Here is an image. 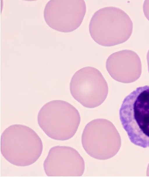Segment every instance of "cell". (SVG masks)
I'll return each instance as SVG.
<instances>
[{
  "label": "cell",
  "instance_id": "6da1fadb",
  "mask_svg": "<svg viewBox=\"0 0 149 177\" xmlns=\"http://www.w3.org/2000/svg\"><path fill=\"white\" fill-rule=\"evenodd\" d=\"M119 116L131 142L149 147V85L138 87L125 97Z\"/></svg>",
  "mask_w": 149,
  "mask_h": 177
},
{
  "label": "cell",
  "instance_id": "7a4b0ae2",
  "mask_svg": "<svg viewBox=\"0 0 149 177\" xmlns=\"http://www.w3.org/2000/svg\"><path fill=\"white\" fill-rule=\"evenodd\" d=\"M42 150L41 139L27 126L13 125L1 134V154L6 160L16 166H26L33 164L40 157Z\"/></svg>",
  "mask_w": 149,
  "mask_h": 177
},
{
  "label": "cell",
  "instance_id": "3957f363",
  "mask_svg": "<svg viewBox=\"0 0 149 177\" xmlns=\"http://www.w3.org/2000/svg\"><path fill=\"white\" fill-rule=\"evenodd\" d=\"M133 24L128 15L118 8L110 6L96 11L89 25L91 36L97 43L110 47L123 43L130 38Z\"/></svg>",
  "mask_w": 149,
  "mask_h": 177
},
{
  "label": "cell",
  "instance_id": "277c9868",
  "mask_svg": "<svg viewBox=\"0 0 149 177\" xmlns=\"http://www.w3.org/2000/svg\"><path fill=\"white\" fill-rule=\"evenodd\" d=\"M37 121L40 127L48 137L65 140L72 138L76 133L81 117L78 110L70 103L54 100L41 108Z\"/></svg>",
  "mask_w": 149,
  "mask_h": 177
},
{
  "label": "cell",
  "instance_id": "5b68a950",
  "mask_svg": "<svg viewBox=\"0 0 149 177\" xmlns=\"http://www.w3.org/2000/svg\"><path fill=\"white\" fill-rule=\"evenodd\" d=\"M70 89L76 100L90 108L102 104L109 91L107 82L101 72L90 66L83 67L75 73L71 79Z\"/></svg>",
  "mask_w": 149,
  "mask_h": 177
},
{
  "label": "cell",
  "instance_id": "8992f818",
  "mask_svg": "<svg viewBox=\"0 0 149 177\" xmlns=\"http://www.w3.org/2000/svg\"><path fill=\"white\" fill-rule=\"evenodd\" d=\"M113 123L103 118L94 119L86 125L81 136V143L86 152L99 160L111 158L117 152L114 150L115 133Z\"/></svg>",
  "mask_w": 149,
  "mask_h": 177
},
{
  "label": "cell",
  "instance_id": "52a82bcc",
  "mask_svg": "<svg viewBox=\"0 0 149 177\" xmlns=\"http://www.w3.org/2000/svg\"><path fill=\"white\" fill-rule=\"evenodd\" d=\"M86 12L84 0H50L45 6L44 17L51 28L60 32H69L80 25Z\"/></svg>",
  "mask_w": 149,
  "mask_h": 177
},
{
  "label": "cell",
  "instance_id": "ba28073f",
  "mask_svg": "<svg viewBox=\"0 0 149 177\" xmlns=\"http://www.w3.org/2000/svg\"><path fill=\"white\" fill-rule=\"evenodd\" d=\"M43 167L48 176H80L84 172L85 163L75 149L57 146L49 150Z\"/></svg>",
  "mask_w": 149,
  "mask_h": 177
},
{
  "label": "cell",
  "instance_id": "9c48e42d",
  "mask_svg": "<svg viewBox=\"0 0 149 177\" xmlns=\"http://www.w3.org/2000/svg\"><path fill=\"white\" fill-rule=\"evenodd\" d=\"M106 67L114 80L129 83V70H141V62L138 55L134 51L124 50L114 52L107 58Z\"/></svg>",
  "mask_w": 149,
  "mask_h": 177
},
{
  "label": "cell",
  "instance_id": "30bf717a",
  "mask_svg": "<svg viewBox=\"0 0 149 177\" xmlns=\"http://www.w3.org/2000/svg\"><path fill=\"white\" fill-rule=\"evenodd\" d=\"M143 10L144 14L149 21V0H145L143 5Z\"/></svg>",
  "mask_w": 149,
  "mask_h": 177
},
{
  "label": "cell",
  "instance_id": "8fae6325",
  "mask_svg": "<svg viewBox=\"0 0 149 177\" xmlns=\"http://www.w3.org/2000/svg\"><path fill=\"white\" fill-rule=\"evenodd\" d=\"M147 59L148 63V70L149 72V49L147 54Z\"/></svg>",
  "mask_w": 149,
  "mask_h": 177
}]
</instances>
